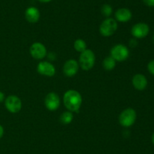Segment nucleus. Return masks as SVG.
I'll list each match as a JSON object with an SVG mask.
<instances>
[{
	"instance_id": "11",
	"label": "nucleus",
	"mask_w": 154,
	"mask_h": 154,
	"mask_svg": "<svg viewBox=\"0 0 154 154\" xmlns=\"http://www.w3.org/2000/svg\"><path fill=\"white\" fill-rule=\"evenodd\" d=\"M78 66H79V65H78V62L75 60L71 59V60H67L65 63L64 66H63V72L66 75L72 77L78 72Z\"/></svg>"
},
{
	"instance_id": "8",
	"label": "nucleus",
	"mask_w": 154,
	"mask_h": 154,
	"mask_svg": "<svg viewBox=\"0 0 154 154\" xmlns=\"http://www.w3.org/2000/svg\"><path fill=\"white\" fill-rule=\"evenodd\" d=\"M30 54L33 58L40 60L46 56V48L43 44L40 43V42H35L30 47Z\"/></svg>"
},
{
	"instance_id": "19",
	"label": "nucleus",
	"mask_w": 154,
	"mask_h": 154,
	"mask_svg": "<svg viewBox=\"0 0 154 154\" xmlns=\"http://www.w3.org/2000/svg\"><path fill=\"white\" fill-rule=\"evenodd\" d=\"M147 69H148L149 72L154 75V60H151L150 63L147 65Z\"/></svg>"
},
{
	"instance_id": "21",
	"label": "nucleus",
	"mask_w": 154,
	"mask_h": 154,
	"mask_svg": "<svg viewBox=\"0 0 154 154\" xmlns=\"http://www.w3.org/2000/svg\"><path fill=\"white\" fill-rule=\"evenodd\" d=\"M3 134H4V128H3V127L0 125V139L2 137Z\"/></svg>"
},
{
	"instance_id": "23",
	"label": "nucleus",
	"mask_w": 154,
	"mask_h": 154,
	"mask_svg": "<svg viewBox=\"0 0 154 154\" xmlns=\"http://www.w3.org/2000/svg\"><path fill=\"white\" fill-rule=\"evenodd\" d=\"M38 1L42 2H44V3H46V2H51L52 0H38Z\"/></svg>"
},
{
	"instance_id": "10",
	"label": "nucleus",
	"mask_w": 154,
	"mask_h": 154,
	"mask_svg": "<svg viewBox=\"0 0 154 154\" xmlns=\"http://www.w3.org/2000/svg\"><path fill=\"white\" fill-rule=\"evenodd\" d=\"M37 70L39 73L43 75H46V76H53L56 72L54 65L47 61L40 62L38 65Z\"/></svg>"
},
{
	"instance_id": "6",
	"label": "nucleus",
	"mask_w": 154,
	"mask_h": 154,
	"mask_svg": "<svg viewBox=\"0 0 154 154\" xmlns=\"http://www.w3.org/2000/svg\"><path fill=\"white\" fill-rule=\"evenodd\" d=\"M5 105L9 112L12 113H16L21 110L22 102L18 97L15 95H10L5 99Z\"/></svg>"
},
{
	"instance_id": "12",
	"label": "nucleus",
	"mask_w": 154,
	"mask_h": 154,
	"mask_svg": "<svg viewBox=\"0 0 154 154\" xmlns=\"http://www.w3.org/2000/svg\"><path fill=\"white\" fill-rule=\"evenodd\" d=\"M132 85L135 89L143 91L147 85V79L142 74H136L132 78Z\"/></svg>"
},
{
	"instance_id": "22",
	"label": "nucleus",
	"mask_w": 154,
	"mask_h": 154,
	"mask_svg": "<svg viewBox=\"0 0 154 154\" xmlns=\"http://www.w3.org/2000/svg\"><path fill=\"white\" fill-rule=\"evenodd\" d=\"M4 99H5L4 93H3V92H2V91H0V103L2 102V101H4Z\"/></svg>"
},
{
	"instance_id": "9",
	"label": "nucleus",
	"mask_w": 154,
	"mask_h": 154,
	"mask_svg": "<svg viewBox=\"0 0 154 154\" xmlns=\"http://www.w3.org/2000/svg\"><path fill=\"white\" fill-rule=\"evenodd\" d=\"M45 104L47 109L54 111L58 109L60 104V99L58 95L54 92H51L46 96L45 100Z\"/></svg>"
},
{
	"instance_id": "1",
	"label": "nucleus",
	"mask_w": 154,
	"mask_h": 154,
	"mask_svg": "<svg viewBox=\"0 0 154 154\" xmlns=\"http://www.w3.org/2000/svg\"><path fill=\"white\" fill-rule=\"evenodd\" d=\"M63 102L66 108L71 112H78L82 104V97L75 90H69L65 93Z\"/></svg>"
},
{
	"instance_id": "3",
	"label": "nucleus",
	"mask_w": 154,
	"mask_h": 154,
	"mask_svg": "<svg viewBox=\"0 0 154 154\" xmlns=\"http://www.w3.org/2000/svg\"><path fill=\"white\" fill-rule=\"evenodd\" d=\"M136 112L132 108H127L123 110L119 116V122L123 127H130L136 120Z\"/></svg>"
},
{
	"instance_id": "4",
	"label": "nucleus",
	"mask_w": 154,
	"mask_h": 154,
	"mask_svg": "<svg viewBox=\"0 0 154 154\" xmlns=\"http://www.w3.org/2000/svg\"><path fill=\"white\" fill-rule=\"evenodd\" d=\"M117 29V23L113 18H107L105 19L99 27L100 33L103 36H111L115 33Z\"/></svg>"
},
{
	"instance_id": "13",
	"label": "nucleus",
	"mask_w": 154,
	"mask_h": 154,
	"mask_svg": "<svg viewBox=\"0 0 154 154\" xmlns=\"http://www.w3.org/2000/svg\"><path fill=\"white\" fill-rule=\"evenodd\" d=\"M25 17L27 21H29L31 24H35L38 22L40 18V11L38 9L35 7H29L26 10Z\"/></svg>"
},
{
	"instance_id": "7",
	"label": "nucleus",
	"mask_w": 154,
	"mask_h": 154,
	"mask_svg": "<svg viewBox=\"0 0 154 154\" xmlns=\"http://www.w3.org/2000/svg\"><path fill=\"white\" fill-rule=\"evenodd\" d=\"M150 28L148 25L144 23H138L135 24L132 28V34L134 37L142 39L148 35Z\"/></svg>"
},
{
	"instance_id": "24",
	"label": "nucleus",
	"mask_w": 154,
	"mask_h": 154,
	"mask_svg": "<svg viewBox=\"0 0 154 154\" xmlns=\"http://www.w3.org/2000/svg\"><path fill=\"white\" fill-rule=\"evenodd\" d=\"M152 142H153V143L154 144V133L153 134V135H152Z\"/></svg>"
},
{
	"instance_id": "20",
	"label": "nucleus",
	"mask_w": 154,
	"mask_h": 154,
	"mask_svg": "<svg viewBox=\"0 0 154 154\" xmlns=\"http://www.w3.org/2000/svg\"><path fill=\"white\" fill-rule=\"evenodd\" d=\"M144 4L149 7H154V0H143Z\"/></svg>"
},
{
	"instance_id": "18",
	"label": "nucleus",
	"mask_w": 154,
	"mask_h": 154,
	"mask_svg": "<svg viewBox=\"0 0 154 154\" xmlns=\"http://www.w3.org/2000/svg\"><path fill=\"white\" fill-rule=\"evenodd\" d=\"M101 11L105 17H109L112 14V7L110 5L105 4L102 5Z\"/></svg>"
},
{
	"instance_id": "14",
	"label": "nucleus",
	"mask_w": 154,
	"mask_h": 154,
	"mask_svg": "<svg viewBox=\"0 0 154 154\" xmlns=\"http://www.w3.org/2000/svg\"><path fill=\"white\" fill-rule=\"evenodd\" d=\"M132 12L129 9L122 8L115 12V18L120 22H127L132 18Z\"/></svg>"
},
{
	"instance_id": "5",
	"label": "nucleus",
	"mask_w": 154,
	"mask_h": 154,
	"mask_svg": "<svg viewBox=\"0 0 154 154\" xmlns=\"http://www.w3.org/2000/svg\"><path fill=\"white\" fill-rule=\"evenodd\" d=\"M111 57L117 61H123L129 57V49L125 45L119 44L112 48L111 51Z\"/></svg>"
},
{
	"instance_id": "2",
	"label": "nucleus",
	"mask_w": 154,
	"mask_h": 154,
	"mask_svg": "<svg viewBox=\"0 0 154 154\" xmlns=\"http://www.w3.org/2000/svg\"><path fill=\"white\" fill-rule=\"evenodd\" d=\"M96 57L95 54L92 50L86 49L85 51L81 52L80 56L79 62L81 68L84 70H89L94 66Z\"/></svg>"
},
{
	"instance_id": "17",
	"label": "nucleus",
	"mask_w": 154,
	"mask_h": 154,
	"mask_svg": "<svg viewBox=\"0 0 154 154\" xmlns=\"http://www.w3.org/2000/svg\"><path fill=\"white\" fill-rule=\"evenodd\" d=\"M74 47H75V49L76 51H79V52H83L86 50V48H87V44L84 42L83 39H77L75 40V43H74Z\"/></svg>"
},
{
	"instance_id": "25",
	"label": "nucleus",
	"mask_w": 154,
	"mask_h": 154,
	"mask_svg": "<svg viewBox=\"0 0 154 154\" xmlns=\"http://www.w3.org/2000/svg\"><path fill=\"white\" fill-rule=\"evenodd\" d=\"M153 41H154V36H153Z\"/></svg>"
},
{
	"instance_id": "15",
	"label": "nucleus",
	"mask_w": 154,
	"mask_h": 154,
	"mask_svg": "<svg viewBox=\"0 0 154 154\" xmlns=\"http://www.w3.org/2000/svg\"><path fill=\"white\" fill-rule=\"evenodd\" d=\"M116 66V60L111 56L106 57L103 60V67L106 70H112Z\"/></svg>"
},
{
	"instance_id": "16",
	"label": "nucleus",
	"mask_w": 154,
	"mask_h": 154,
	"mask_svg": "<svg viewBox=\"0 0 154 154\" xmlns=\"http://www.w3.org/2000/svg\"><path fill=\"white\" fill-rule=\"evenodd\" d=\"M72 120H73V114L72 112H64L60 116V122L64 125L71 123Z\"/></svg>"
}]
</instances>
